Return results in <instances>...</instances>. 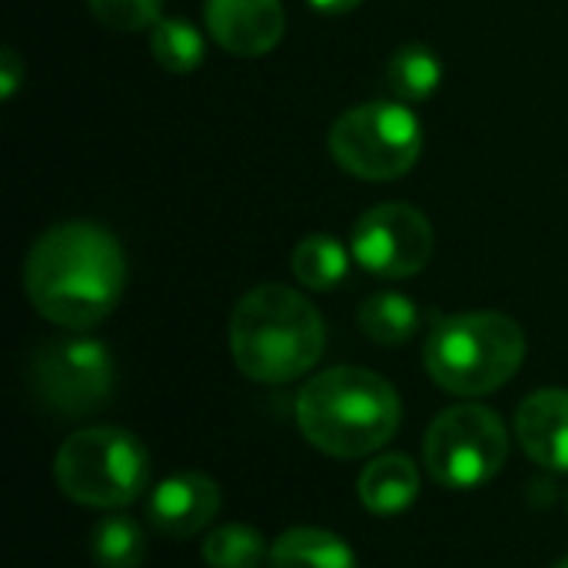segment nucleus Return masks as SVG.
Here are the masks:
<instances>
[{
  "label": "nucleus",
  "mask_w": 568,
  "mask_h": 568,
  "mask_svg": "<svg viewBox=\"0 0 568 568\" xmlns=\"http://www.w3.org/2000/svg\"><path fill=\"white\" fill-rule=\"evenodd\" d=\"M126 286L120 240L90 220H67L37 236L23 260V293L53 326L83 333L100 326Z\"/></svg>",
  "instance_id": "obj_1"
},
{
  "label": "nucleus",
  "mask_w": 568,
  "mask_h": 568,
  "mask_svg": "<svg viewBox=\"0 0 568 568\" xmlns=\"http://www.w3.org/2000/svg\"><path fill=\"white\" fill-rule=\"evenodd\" d=\"M403 423V403L389 379L363 366H333L296 393L303 439L333 459L379 453Z\"/></svg>",
  "instance_id": "obj_2"
},
{
  "label": "nucleus",
  "mask_w": 568,
  "mask_h": 568,
  "mask_svg": "<svg viewBox=\"0 0 568 568\" xmlns=\"http://www.w3.org/2000/svg\"><path fill=\"white\" fill-rule=\"evenodd\" d=\"M326 349L320 310L283 283L250 290L230 316V356L236 369L263 386L303 379Z\"/></svg>",
  "instance_id": "obj_3"
},
{
  "label": "nucleus",
  "mask_w": 568,
  "mask_h": 568,
  "mask_svg": "<svg viewBox=\"0 0 568 568\" xmlns=\"http://www.w3.org/2000/svg\"><path fill=\"white\" fill-rule=\"evenodd\" d=\"M526 359L523 326L496 310L443 316L423 349L426 373L453 396L479 399L503 389Z\"/></svg>",
  "instance_id": "obj_4"
},
{
  "label": "nucleus",
  "mask_w": 568,
  "mask_h": 568,
  "mask_svg": "<svg viewBox=\"0 0 568 568\" xmlns=\"http://www.w3.org/2000/svg\"><path fill=\"white\" fill-rule=\"evenodd\" d=\"M57 489L87 509H123L150 489V453L120 426H87L53 456Z\"/></svg>",
  "instance_id": "obj_5"
},
{
  "label": "nucleus",
  "mask_w": 568,
  "mask_h": 568,
  "mask_svg": "<svg viewBox=\"0 0 568 568\" xmlns=\"http://www.w3.org/2000/svg\"><path fill=\"white\" fill-rule=\"evenodd\" d=\"M509 459V433L499 413L479 403L443 409L423 439L426 473L453 493L493 483Z\"/></svg>",
  "instance_id": "obj_6"
},
{
  "label": "nucleus",
  "mask_w": 568,
  "mask_h": 568,
  "mask_svg": "<svg viewBox=\"0 0 568 568\" xmlns=\"http://www.w3.org/2000/svg\"><path fill=\"white\" fill-rule=\"evenodd\" d=\"M329 153L346 173L359 180H399L416 166L423 153L419 116L393 100L359 103L333 123Z\"/></svg>",
  "instance_id": "obj_7"
},
{
  "label": "nucleus",
  "mask_w": 568,
  "mask_h": 568,
  "mask_svg": "<svg viewBox=\"0 0 568 568\" xmlns=\"http://www.w3.org/2000/svg\"><path fill=\"white\" fill-rule=\"evenodd\" d=\"M116 369L103 343L90 336H57L37 346L27 363L33 399L60 419H80L103 409L113 396Z\"/></svg>",
  "instance_id": "obj_8"
},
{
  "label": "nucleus",
  "mask_w": 568,
  "mask_h": 568,
  "mask_svg": "<svg viewBox=\"0 0 568 568\" xmlns=\"http://www.w3.org/2000/svg\"><path fill=\"white\" fill-rule=\"evenodd\" d=\"M433 223L409 203H376L369 206L349 236L353 260L383 280H409L433 260Z\"/></svg>",
  "instance_id": "obj_9"
},
{
  "label": "nucleus",
  "mask_w": 568,
  "mask_h": 568,
  "mask_svg": "<svg viewBox=\"0 0 568 568\" xmlns=\"http://www.w3.org/2000/svg\"><path fill=\"white\" fill-rule=\"evenodd\" d=\"M220 506H223V496H220L216 479L196 469H183V473L160 479L150 489L146 519L163 539L180 542L210 529L213 519L220 516Z\"/></svg>",
  "instance_id": "obj_10"
},
{
  "label": "nucleus",
  "mask_w": 568,
  "mask_h": 568,
  "mask_svg": "<svg viewBox=\"0 0 568 568\" xmlns=\"http://www.w3.org/2000/svg\"><path fill=\"white\" fill-rule=\"evenodd\" d=\"M210 37L233 57H266L286 33L280 0H206Z\"/></svg>",
  "instance_id": "obj_11"
},
{
  "label": "nucleus",
  "mask_w": 568,
  "mask_h": 568,
  "mask_svg": "<svg viewBox=\"0 0 568 568\" xmlns=\"http://www.w3.org/2000/svg\"><path fill=\"white\" fill-rule=\"evenodd\" d=\"M523 453L552 473H568V389H536L516 409Z\"/></svg>",
  "instance_id": "obj_12"
},
{
  "label": "nucleus",
  "mask_w": 568,
  "mask_h": 568,
  "mask_svg": "<svg viewBox=\"0 0 568 568\" xmlns=\"http://www.w3.org/2000/svg\"><path fill=\"white\" fill-rule=\"evenodd\" d=\"M419 466L409 456L386 453L369 459V466L356 479V493L366 513L379 519L403 516L419 499Z\"/></svg>",
  "instance_id": "obj_13"
},
{
  "label": "nucleus",
  "mask_w": 568,
  "mask_h": 568,
  "mask_svg": "<svg viewBox=\"0 0 568 568\" xmlns=\"http://www.w3.org/2000/svg\"><path fill=\"white\" fill-rule=\"evenodd\" d=\"M266 568H359L356 556L346 539H339L329 529H286L273 546H270V562Z\"/></svg>",
  "instance_id": "obj_14"
},
{
  "label": "nucleus",
  "mask_w": 568,
  "mask_h": 568,
  "mask_svg": "<svg viewBox=\"0 0 568 568\" xmlns=\"http://www.w3.org/2000/svg\"><path fill=\"white\" fill-rule=\"evenodd\" d=\"M349 256H353V250H346L336 236L310 233L293 246L290 266H293V276L300 280V286H306L313 293H326L346 280Z\"/></svg>",
  "instance_id": "obj_15"
},
{
  "label": "nucleus",
  "mask_w": 568,
  "mask_h": 568,
  "mask_svg": "<svg viewBox=\"0 0 568 568\" xmlns=\"http://www.w3.org/2000/svg\"><path fill=\"white\" fill-rule=\"evenodd\" d=\"M359 329L379 343V346H399L409 343L419 329V310L409 296L383 290L363 300L359 306Z\"/></svg>",
  "instance_id": "obj_16"
},
{
  "label": "nucleus",
  "mask_w": 568,
  "mask_h": 568,
  "mask_svg": "<svg viewBox=\"0 0 568 568\" xmlns=\"http://www.w3.org/2000/svg\"><path fill=\"white\" fill-rule=\"evenodd\" d=\"M386 80L393 93L406 103H423L429 100L439 83H443V63L426 43H406L389 57Z\"/></svg>",
  "instance_id": "obj_17"
},
{
  "label": "nucleus",
  "mask_w": 568,
  "mask_h": 568,
  "mask_svg": "<svg viewBox=\"0 0 568 568\" xmlns=\"http://www.w3.org/2000/svg\"><path fill=\"white\" fill-rule=\"evenodd\" d=\"M90 552H93L97 568H140L146 559L143 526L123 513L106 516L93 526Z\"/></svg>",
  "instance_id": "obj_18"
},
{
  "label": "nucleus",
  "mask_w": 568,
  "mask_h": 568,
  "mask_svg": "<svg viewBox=\"0 0 568 568\" xmlns=\"http://www.w3.org/2000/svg\"><path fill=\"white\" fill-rule=\"evenodd\" d=\"M206 568H263L270 562L266 539L246 523L216 526L200 549Z\"/></svg>",
  "instance_id": "obj_19"
},
{
  "label": "nucleus",
  "mask_w": 568,
  "mask_h": 568,
  "mask_svg": "<svg viewBox=\"0 0 568 568\" xmlns=\"http://www.w3.org/2000/svg\"><path fill=\"white\" fill-rule=\"evenodd\" d=\"M150 53L170 73H193L206 57V40L190 20L166 17L150 27Z\"/></svg>",
  "instance_id": "obj_20"
},
{
  "label": "nucleus",
  "mask_w": 568,
  "mask_h": 568,
  "mask_svg": "<svg viewBox=\"0 0 568 568\" xmlns=\"http://www.w3.org/2000/svg\"><path fill=\"white\" fill-rule=\"evenodd\" d=\"M93 17L110 27V30H146L160 20V7L163 0H87Z\"/></svg>",
  "instance_id": "obj_21"
},
{
  "label": "nucleus",
  "mask_w": 568,
  "mask_h": 568,
  "mask_svg": "<svg viewBox=\"0 0 568 568\" xmlns=\"http://www.w3.org/2000/svg\"><path fill=\"white\" fill-rule=\"evenodd\" d=\"M23 77H27V70H23L20 53L7 47V50L0 53V97L10 100V97L17 93V87L23 83Z\"/></svg>",
  "instance_id": "obj_22"
},
{
  "label": "nucleus",
  "mask_w": 568,
  "mask_h": 568,
  "mask_svg": "<svg viewBox=\"0 0 568 568\" xmlns=\"http://www.w3.org/2000/svg\"><path fill=\"white\" fill-rule=\"evenodd\" d=\"M363 0H310V7L323 10V13H346V10H356Z\"/></svg>",
  "instance_id": "obj_23"
},
{
  "label": "nucleus",
  "mask_w": 568,
  "mask_h": 568,
  "mask_svg": "<svg viewBox=\"0 0 568 568\" xmlns=\"http://www.w3.org/2000/svg\"><path fill=\"white\" fill-rule=\"evenodd\" d=\"M552 568H568V556H566V559H559V562H556Z\"/></svg>",
  "instance_id": "obj_24"
}]
</instances>
